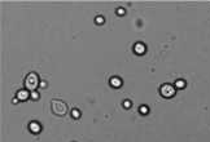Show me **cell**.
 Returning a JSON list of instances; mask_svg holds the SVG:
<instances>
[{
	"label": "cell",
	"instance_id": "cell-2",
	"mask_svg": "<svg viewBox=\"0 0 210 142\" xmlns=\"http://www.w3.org/2000/svg\"><path fill=\"white\" fill-rule=\"evenodd\" d=\"M52 107H53V111L56 114H59V115H64L66 112V105L64 102H61V101H53Z\"/></svg>",
	"mask_w": 210,
	"mask_h": 142
},
{
	"label": "cell",
	"instance_id": "cell-10",
	"mask_svg": "<svg viewBox=\"0 0 210 142\" xmlns=\"http://www.w3.org/2000/svg\"><path fill=\"white\" fill-rule=\"evenodd\" d=\"M30 96H31V98H32V100H38V98H39V93H38V92H35V91H32Z\"/></svg>",
	"mask_w": 210,
	"mask_h": 142
},
{
	"label": "cell",
	"instance_id": "cell-9",
	"mask_svg": "<svg viewBox=\"0 0 210 142\" xmlns=\"http://www.w3.org/2000/svg\"><path fill=\"white\" fill-rule=\"evenodd\" d=\"M71 116H73V117H75V119H78V117L80 116V112H79V110H77V109H74V110L71 111Z\"/></svg>",
	"mask_w": 210,
	"mask_h": 142
},
{
	"label": "cell",
	"instance_id": "cell-8",
	"mask_svg": "<svg viewBox=\"0 0 210 142\" xmlns=\"http://www.w3.org/2000/svg\"><path fill=\"white\" fill-rule=\"evenodd\" d=\"M175 85L178 88H184L186 87V83H184V80H176L175 82Z\"/></svg>",
	"mask_w": 210,
	"mask_h": 142
},
{
	"label": "cell",
	"instance_id": "cell-14",
	"mask_svg": "<svg viewBox=\"0 0 210 142\" xmlns=\"http://www.w3.org/2000/svg\"><path fill=\"white\" fill-rule=\"evenodd\" d=\"M117 13H118L119 16H122V14H125V9H122V8H119V9L117 10Z\"/></svg>",
	"mask_w": 210,
	"mask_h": 142
},
{
	"label": "cell",
	"instance_id": "cell-7",
	"mask_svg": "<svg viewBox=\"0 0 210 142\" xmlns=\"http://www.w3.org/2000/svg\"><path fill=\"white\" fill-rule=\"evenodd\" d=\"M17 98L20 101H26L29 98V92L27 91H20L17 93Z\"/></svg>",
	"mask_w": 210,
	"mask_h": 142
},
{
	"label": "cell",
	"instance_id": "cell-6",
	"mask_svg": "<svg viewBox=\"0 0 210 142\" xmlns=\"http://www.w3.org/2000/svg\"><path fill=\"white\" fill-rule=\"evenodd\" d=\"M110 85L114 87V88H118V87H121V85H122V80L119 78H117V76H114V78L110 79Z\"/></svg>",
	"mask_w": 210,
	"mask_h": 142
},
{
	"label": "cell",
	"instance_id": "cell-11",
	"mask_svg": "<svg viewBox=\"0 0 210 142\" xmlns=\"http://www.w3.org/2000/svg\"><path fill=\"white\" fill-rule=\"evenodd\" d=\"M148 111H149V110H148V107H147V106H141V107H140V112H141L143 115L148 114Z\"/></svg>",
	"mask_w": 210,
	"mask_h": 142
},
{
	"label": "cell",
	"instance_id": "cell-13",
	"mask_svg": "<svg viewBox=\"0 0 210 142\" xmlns=\"http://www.w3.org/2000/svg\"><path fill=\"white\" fill-rule=\"evenodd\" d=\"M123 106H125L126 109H129V107H131V102L130 101H125V102H123Z\"/></svg>",
	"mask_w": 210,
	"mask_h": 142
},
{
	"label": "cell",
	"instance_id": "cell-5",
	"mask_svg": "<svg viewBox=\"0 0 210 142\" xmlns=\"http://www.w3.org/2000/svg\"><path fill=\"white\" fill-rule=\"evenodd\" d=\"M29 128H30V131L32 133H39L40 132V125H39V123H36V121H31L30 125H29Z\"/></svg>",
	"mask_w": 210,
	"mask_h": 142
},
{
	"label": "cell",
	"instance_id": "cell-15",
	"mask_svg": "<svg viewBox=\"0 0 210 142\" xmlns=\"http://www.w3.org/2000/svg\"><path fill=\"white\" fill-rule=\"evenodd\" d=\"M40 87H42V88L47 87V83H46V82H42V83H40Z\"/></svg>",
	"mask_w": 210,
	"mask_h": 142
},
{
	"label": "cell",
	"instance_id": "cell-3",
	"mask_svg": "<svg viewBox=\"0 0 210 142\" xmlns=\"http://www.w3.org/2000/svg\"><path fill=\"white\" fill-rule=\"evenodd\" d=\"M161 94L163 97H172L175 94V89H174V87H171V85L165 84L161 87Z\"/></svg>",
	"mask_w": 210,
	"mask_h": 142
},
{
	"label": "cell",
	"instance_id": "cell-1",
	"mask_svg": "<svg viewBox=\"0 0 210 142\" xmlns=\"http://www.w3.org/2000/svg\"><path fill=\"white\" fill-rule=\"evenodd\" d=\"M38 83H39V79H38V75L31 72V74L27 75L26 78V88L30 89V91H35V88L38 87Z\"/></svg>",
	"mask_w": 210,
	"mask_h": 142
},
{
	"label": "cell",
	"instance_id": "cell-12",
	"mask_svg": "<svg viewBox=\"0 0 210 142\" xmlns=\"http://www.w3.org/2000/svg\"><path fill=\"white\" fill-rule=\"evenodd\" d=\"M96 23H99V25H101V23H104V18H102L101 16H99V17L96 18Z\"/></svg>",
	"mask_w": 210,
	"mask_h": 142
},
{
	"label": "cell",
	"instance_id": "cell-4",
	"mask_svg": "<svg viewBox=\"0 0 210 142\" xmlns=\"http://www.w3.org/2000/svg\"><path fill=\"white\" fill-rule=\"evenodd\" d=\"M134 49H135V53H138V54H144L145 53V45L141 43H138L134 47Z\"/></svg>",
	"mask_w": 210,
	"mask_h": 142
}]
</instances>
